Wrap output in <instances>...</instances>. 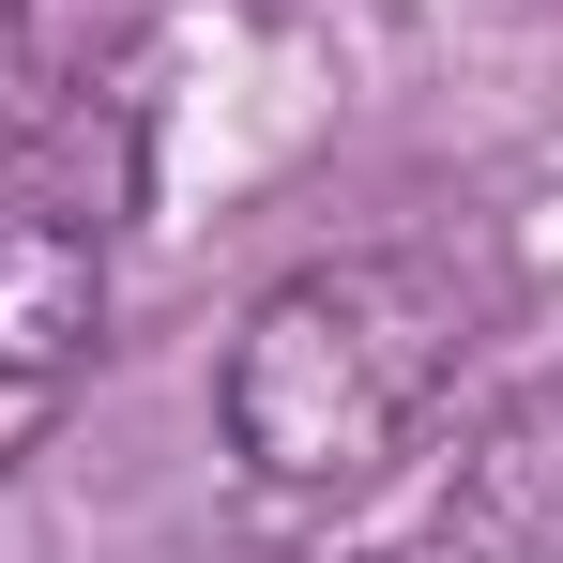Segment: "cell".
<instances>
[{
	"instance_id": "6da1fadb",
	"label": "cell",
	"mask_w": 563,
	"mask_h": 563,
	"mask_svg": "<svg viewBox=\"0 0 563 563\" xmlns=\"http://www.w3.org/2000/svg\"><path fill=\"white\" fill-rule=\"evenodd\" d=\"M472 366V275L427 244H351V260H305L289 289L244 305L229 335V457L289 487V503H351L427 442V411Z\"/></svg>"
},
{
	"instance_id": "7a4b0ae2",
	"label": "cell",
	"mask_w": 563,
	"mask_h": 563,
	"mask_svg": "<svg viewBox=\"0 0 563 563\" xmlns=\"http://www.w3.org/2000/svg\"><path fill=\"white\" fill-rule=\"evenodd\" d=\"M107 335V213L46 168H0V380H62Z\"/></svg>"
}]
</instances>
